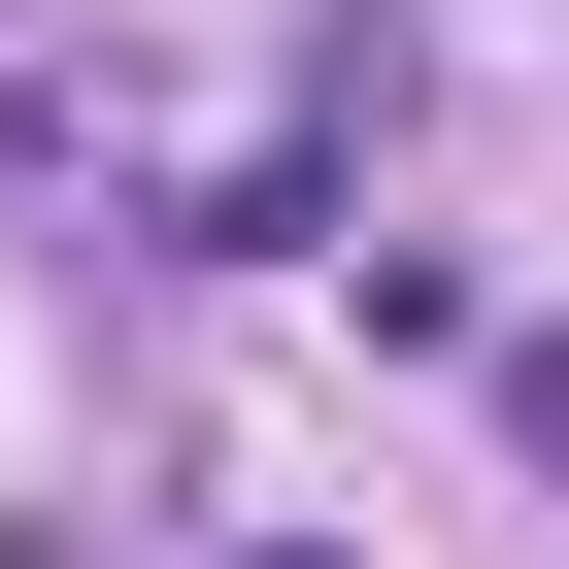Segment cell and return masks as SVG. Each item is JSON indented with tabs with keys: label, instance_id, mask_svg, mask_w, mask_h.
Here are the masks:
<instances>
[{
	"label": "cell",
	"instance_id": "obj_2",
	"mask_svg": "<svg viewBox=\"0 0 569 569\" xmlns=\"http://www.w3.org/2000/svg\"><path fill=\"white\" fill-rule=\"evenodd\" d=\"M268 569H336V536H268Z\"/></svg>",
	"mask_w": 569,
	"mask_h": 569
},
{
	"label": "cell",
	"instance_id": "obj_1",
	"mask_svg": "<svg viewBox=\"0 0 569 569\" xmlns=\"http://www.w3.org/2000/svg\"><path fill=\"white\" fill-rule=\"evenodd\" d=\"M502 436H536V502H569V336H502Z\"/></svg>",
	"mask_w": 569,
	"mask_h": 569
}]
</instances>
